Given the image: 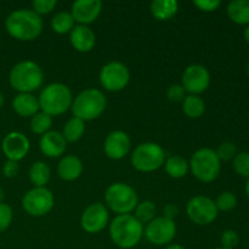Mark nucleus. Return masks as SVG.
<instances>
[{"mask_svg": "<svg viewBox=\"0 0 249 249\" xmlns=\"http://www.w3.org/2000/svg\"><path fill=\"white\" fill-rule=\"evenodd\" d=\"M5 29L17 40L31 41L43 32V19L33 10H16L7 16Z\"/></svg>", "mask_w": 249, "mask_h": 249, "instance_id": "1", "label": "nucleus"}, {"mask_svg": "<svg viewBox=\"0 0 249 249\" xmlns=\"http://www.w3.org/2000/svg\"><path fill=\"white\" fill-rule=\"evenodd\" d=\"M143 225L131 214L117 215L109 225V236L117 247L122 249L134 248L141 241Z\"/></svg>", "mask_w": 249, "mask_h": 249, "instance_id": "2", "label": "nucleus"}, {"mask_svg": "<svg viewBox=\"0 0 249 249\" xmlns=\"http://www.w3.org/2000/svg\"><path fill=\"white\" fill-rule=\"evenodd\" d=\"M44 73L33 61H21L11 68L9 83L19 94H31L43 84Z\"/></svg>", "mask_w": 249, "mask_h": 249, "instance_id": "3", "label": "nucleus"}, {"mask_svg": "<svg viewBox=\"0 0 249 249\" xmlns=\"http://www.w3.org/2000/svg\"><path fill=\"white\" fill-rule=\"evenodd\" d=\"M38 101L41 112L51 117L60 116L72 106V91L62 83H53L41 90Z\"/></svg>", "mask_w": 249, "mask_h": 249, "instance_id": "4", "label": "nucleus"}, {"mask_svg": "<svg viewBox=\"0 0 249 249\" xmlns=\"http://www.w3.org/2000/svg\"><path fill=\"white\" fill-rule=\"evenodd\" d=\"M107 106L106 97L99 89H85L75 96L72 102L73 116L83 122L92 121L101 116Z\"/></svg>", "mask_w": 249, "mask_h": 249, "instance_id": "5", "label": "nucleus"}, {"mask_svg": "<svg viewBox=\"0 0 249 249\" xmlns=\"http://www.w3.org/2000/svg\"><path fill=\"white\" fill-rule=\"evenodd\" d=\"M105 202L111 211L118 215H123L135 211L139 198L136 191L130 185L114 182L107 187L105 192Z\"/></svg>", "mask_w": 249, "mask_h": 249, "instance_id": "6", "label": "nucleus"}, {"mask_svg": "<svg viewBox=\"0 0 249 249\" xmlns=\"http://www.w3.org/2000/svg\"><path fill=\"white\" fill-rule=\"evenodd\" d=\"M190 169L196 179L202 182H212L219 177L221 162L212 148H199L190 160Z\"/></svg>", "mask_w": 249, "mask_h": 249, "instance_id": "7", "label": "nucleus"}, {"mask_svg": "<svg viewBox=\"0 0 249 249\" xmlns=\"http://www.w3.org/2000/svg\"><path fill=\"white\" fill-rule=\"evenodd\" d=\"M165 162V152L156 142H143L136 146L131 155V164L138 172L151 173L160 169Z\"/></svg>", "mask_w": 249, "mask_h": 249, "instance_id": "8", "label": "nucleus"}, {"mask_svg": "<svg viewBox=\"0 0 249 249\" xmlns=\"http://www.w3.org/2000/svg\"><path fill=\"white\" fill-rule=\"evenodd\" d=\"M55 204L53 192L46 187H33L22 198V207L32 216H43L50 213Z\"/></svg>", "mask_w": 249, "mask_h": 249, "instance_id": "9", "label": "nucleus"}, {"mask_svg": "<svg viewBox=\"0 0 249 249\" xmlns=\"http://www.w3.org/2000/svg\"><path fill=\"white\" fill-rule=\"evenodd\" d=\"M186 213L190 220L196 225L206 226L213 223L218 216L215 202L207 196L192 197L186 206Z\"/></svg>", "mask_w": 249, "mask_h": 249, "instance_id": "10", "label": "nucleus"}, {"mask_svg": "<svg viewBox=\"0 0 249 249\" xmlns=\"http://www.w3.org/2000/svg\"><path fill=\"white\" fill-rule=\"evenodd\" d=\"M130 72L124 63L112 61L105 65L100 72V83L108 91H121L128 85Z\"/></svg>", "mask_w": 249, "mask_h": 249, "instance_id": "11", "label": "nucleus"}, {"mask_svg": "<svg viewBox=\"0 0 249 249\" xmlns=\"http://www.w3.org/2000/svg\"><path fill=\"white\" fill-rule=\"evenodd\" d=\"M143 232L151 243L156 246H165L169 245L177 236V225L172 219L158 216L147 224Z\"/></svg>", "mask_w": 249, "mask_h": 249, "instance_id": "12", "label": "nucleus"}, {"mask_svg": "<svg viewBox=\"0 0 249 249\" xmlns=\"http://www.w3.org/2000/svg\"><path fill=\"white\" fill-rule=\"evenodd\" d=\"M182 88L190 95H198L211 85V73L202 65H190L182 73Z\"/></svg>", "mask_w": 249, "mask_h": 249, "instance_id": "13", "label": "nucleus"}, {"mask_svg": "<svg viewBox=\"0 0 249 249\" xmlns=\"http://www.w3.org/2000/svg\"><path fill=\"white\" fill-rule=\"evenodd\" d=\"M108 211L104 203L90 204L83 212L80 224H82L83 230L87 231L88 233H97L101 232L108 224Z\"/></svg>", "mask_w": 249, "mask_h": 249, "instance_id": "14", "label": "nucleus"}, {"mask_svg": "<svg viewBox=\"0 0 249 249\" xmlns=\"http://www.w3.org/2000/svg\"><path fill=\"white\" fill-rule=\"evenodd\" d=\"M31 143L27 136L19 131H11L4 138L1 143V148L4 155L9 160H23L29 152Z\"/></svg>", "mask_w": 249, "mask_h": 249, "instance_id": "15", "label": "nucleus"}, {"mask_svg": "<svg viewBox=\"0 0 249 249\" xmlns=\"http://www.w3.org/2000/svg\"><path fill=\"white\" fill-rule=\"evenodd\" d=\"M102 10V2L100 0H77L72 4L71 15L75 22L83 26L95 22Z\"/></svg>", "mask_w": 249, "mask_h": 249, "instance_id": "16", "label": "nucleus"}, {"mask_svg": "<svg viewBox=\"0 0 249 249\" xmlns=\"http://www.w3.org/2000/svg\"><path fill=\"white\" fill-rule=\"evenodd\" d=\"M130 146L131 142L128 134L122 130H116L108 134V136L105 140L104 150L107 157L118 160L128 155L129 151H130Z\"/></svg>", "mask_w": 249, "mask_h": 249, "instance_id": "17", "label": "nucleus"}, {"mask_svg": "<svg viewBox=\"0 0 249 249\" xmlns=\"http://www.w3.org/2000/svg\"><path fill=\"white\" fill-rule=\"evenodd\" d=\"M40 150L46 157L56 158L60 157L65 153L67 147V141L62 136V134L58 131H48L44 135H41L39 141Z\"/></svg>", "mask_w": 249, "mask_h": 249, "instance_id": "18", "label": "nucleus"}, {"mask_svg": "<svg viewBox=\"0 0 249 249\" xmlns=\"http://www.w3.org/2000/svg\"><path fill=\"white\" fill-rule=\"evenodd\" d=\"M71 44L79 53H89L96 44V36L89 26L78 24L71 32Z\"/></svg>", "mask_w": 249, "mask_h": 249, "instance_id": "19", "label": "nucleus"}, {"mask_svg": "<svg viewBox=\"0 0 249 249\" xmlns=\"http://www.w3.org/2000/svg\"><path fill=\"white\" fill-rule=\"evenodd\" d=\"M83 163L79 157L74 155L65 156L58 162L57 174L65 181H74L82 175Z\"/></svg>", "mask_w": 249, "mask_h": 249, "instance_id": "20", "label": "nucleus"}, {"mask_svg": "<svg viewBox=\"0 0 249 249\" xmlns=\"http://www.w3.org/2000/svg\"><path fill=\"white\" fill-rule=\"evenodd\" d=\"M12 108L21 117H33L39 112V101L32 94H18L12 101Z\"/></svg>", "mask_w": 249, "mask_h": 249, "instance_id": "21", "label": "nucleus"}, {"mask_svg": "<svg viewBox=\"0 0 249 249\" xmlns=\"http://www.w3.org/2000/svg\"><path fill=\"white\" fill-rule=\"evenodd\" d=\"M151 14L160 21H167L178 14L179 4L175 0H155L150 5Z\"/></svg>", "mask_w": 249, "mask_h": 249, "instance_id": "22", "label": "nucleus"}, {"mask_svg": "<svg viewBox=\"0 0 249 249\" xmlns=\"http://www.w3.org/2000/svg\"><path fill=\"white\" fill-rule=\"evenodd\" d=\"M226 12L233 23L249 24V0H233L228 5Z\"/></svg>", "mask_w": 249, "mask_h": 249, "instance_id": "23", "label": "nucleus"}, {"mask_svg": "<svg viewBox=\"0 0 249 249\" xmlns=\"http://www.w3.org/2000/svg\"><path fill=\"white\" fill-rule=\"evenodd\" d=\"M28 175L29 180L34 185V187H45V185L50 180L51 172L50 168H49V165L46 163L38 160V162H34L31 165Z\"/></svg>", "mask_w": 249, "mask_h": 249, "instance_id": "24", "label": "nucleus"}, {"mask_svg": "<svg viewBox=\"0 0 249 249\" xmlns=\"http://www.w3.org/2000/svg\"><path fill=\"white\" fill-rule=\"evenodd\" d=\"M164 168L167 174L173 179H180L184 178L189 172V163L181 156H172L168 160H165Z\"/></svg>", "mask_w": 249, "mask_h": 249, "instance_id": "25", "label": "nucleus"}, {"mask_svg": "<svg viewBox=\"0 0 249 249\" xmlns=\"http://www.w3.org/2000/svg\"><path fill=\"white\" fill-rule=\"evenodd\" d=\"M182 111L189 118H199L206 111V104L198 95H189L182 101Z\"/></svg>", "mask_w": 249, "mask_h": 249, "instance_id": "26", "label": "nucleus"}, {"mask_svg": "<svg viewBox=\"0 0 249 249\" xmlns=\"http://www.w3.org/2000/svg\"><path fill=\"white\" fill-rule=\"evenodd\" d=\"M85 133V122L79 118H71L67 123L65 124L62 130V136L67 142H75L80 140Z\"/></svg>", "mask_w": 249, "mask_h": 249, "instance_id": "27", "label": "nucleus"}, {"mask_svg": "<svg viewBox=\"0 0 249 249\" xmlns=\"http://www.w3.org/2000/svg\"><path fill=\"white\" fill-rule=\"evenodd\" d=\"M74 23L75 21L71 12L61 11L56 14L51 19V28L57 34L71 33L72 29L74 28Z\"/></svg>", "mask_w": 249, "mask_h": 249, "instance_id": "28", "label": "nucleus"}, {"mask_svg": "<svg viewBox=\"0 0 249 249\" xmlns=\"http://www.w3.org/2000/svg\"><path fill=\"white\" fill-rule=\"evenodd\" d=\"M51 125H53V117L44 112H38L31 119L32 131L38 135H44L45 133L50 131Z\"/></svg>", "mask_w": 249, "mask_h": 249, "instance_id": "29", "label": "nucleus"}, {"mask_svg": "<svg viewBox=\"0 0 249 249\" xmlns=\"http://www.w3.org/2000/svg\"><path fill=\"white\" fill-rule=\"evenodd\" d=\"M157 208L156 204L151 201H143L141 203H138L135 208V218L140 221L141 224H148L156 218Z\"/></svg>", "mask_w": 249, "mask_h": 249, "instance_id": "30", "label": "nucleus"}, {"mask_svg": "<svg viewBox=\"0 0 249 249\" xmlns=\"http://www.w3.org/2000/svg\"><path fill=\"white\" fill-rule=\"evenodd\" d=\"M215 206L218 212H230L237 206V198H236L235 195L230 191L221 192L218 196V198H216Z\"/></svg>", "mask_w": 249, "mask_h": 249, "instance_id": "31", "label": "nucleus"}, {"mask_svg": "<svg viewBox=\"0 0 249 249\" xmlns=\"http://www.w3.org/2000/svg\"><path fill=\"white\" fill-rule=\"evenodd\" d=\"M233 170L240 177L249 178V152H240L232 160Z\"/></svg>", "mask_w": 249, "mask_h": 249, "instance_id": "32", "label": "nucleus"}, {"mask_svg": "<svg viewBox=\"0 0 249 249\" xmlns=\"http://www.w3.org/2000/svg\"><path fill=\"white\" fill-rule=\"evenodd\" d=\"M215 153L220 162L221 160L229 162V160H232L235 156L237 155V148L232 142H223L218 146Z\"/></svg>", "mask_w": 249, "mask_h": 249, "instance_id": "33", "label": "nucleus"}, {"mask_svg": "<svg viewBox=\"0 0 249 249\" xmlns=\"http://www.w3.org/2000/svg\"><path fill=\"white\" fill-rule=\"evenodd\" d=\"M57 5V1L56 0H34L32 2V6H33V11L36 14H38L39 16L41 15H46L50 14L53 9Z\"/></svg>", "mask_w": 249, "mask_h": 249, "instance_id": "34", "label": "nucleus"}, {"mask_svg": "<svg viewBox=\"0 0 249 249\" xmlns=\"http://www.w3.org/2000/svg\"><path fill=\"white\" fill-rule=\"evenodd\" d=\"M12 221V209L9 204L0 203V233L9 229Z\"/></svg>", "mask_w": 249, "mask_h": 249, "instance_id": "35", "label": "nucleus"}, {"mask_svg": "<svg viewBox=\"0 0 249 249\" xmlns=\"http://www.w3.org/2000/svg\"><path fill=\"white\" fill-rule=\"evenodd\" d=\"M220 241L224 248L233 249L235 247H237V245L240 243V236H238V233L235 230H231L230 229V230L224 231Z\"/></svg>", "mask_w": 249, "mask_h": 249, "instance_id": "36", "label": "nucleus"}, {"mask_svg": "<svg viewBox=\"0 0 249 249\" xmlns=\"http://www.w3.org/2000/svg\"><path fill=\"white\" fill-rule=\"evenodd\" d=\"M185 89L182 88L181 84H174L172 87H169L167 92V96L169 99V101L172 102H182L185 96Z\"/></svg>", "mask_w": 249, "mask_h": 249, "instance_id": "37", "label": "nucleus"}, {"mask_svg": "<svg viewBox=\"0 0 249 249\" xmlns=\"http://www.w3.org/2000/svg\"><path fill=\"white\" fill-rule=\"evenodd\" d=\"M195 6L203 12H213L221 5L220 0H195Z\"/></svg>", "mask_w": 249, "mask_h": 249, "instance_id": "38", "label": "nucleus"}, {"mask_svg": "<svg viewBox=\"0 0 249 249\" xmlns=\"http://www.w3.org/2000/svg\"><path fill=\"white\" fill-rule=\"evenodd\" d=\"M18 162H15V160H6V163L2 167V174H4L5 178H15L17 174H18Z\"/></svg>", "mask_w": 249, "mask_h": 249, "instance_id": "39", "label": "nucleus"}, {"mask_svg": "<svg viewBox=\"0 0 249 249\" xmlns=\"http://www.w3.org/2000/svg\"><path fill=\"white\" fill-rule=\"evenodd\" d=\"M163 212H164V215H163V216H165V218L174 220L175 216L179 214V208H178L177 204L168 203L167 206L164 207V209H163Z\"/></svg>", "mask_w": 249, "mask_h": 249, "instance_id": "40", "label": "nucleus"}, {"mask_svg": "<svg viewBox=\"0 0 249 249\" xmlns=\"http://www.w3.org/2000/svg\"><path fill=\"white\" fill-rule=\"evenodd\" d=\"M243 36H245V40H246V43L249 44V24H248L247 27H246L245 32H243Z\"/></svg>", "mask_w": 249, "mask_h": 249, "instance_id": "41", "label": "nucleus"}, {"mask_svg": "<svg viewBox=\"0 0 249 249\" xmlns=\"http://www.w3.org/2000/svg\"><path fill=\"white\" fill-rule=\"evenodd\" d=\"M165 249H185V248L180 245H170V246H168Z\"/></svg>", "mask_w": 249, "mask_h": 249, "instance_id": "42", "label": "nucleus"}, {"mask_svg": "<svg viewBox=\"0 0 249 249\" xmlns=\"http://www.w3.org/2000/svg\"><path fill=\"white\" fill-rule=\"evenodd\" d=\"M4 198H5V192L4 190L0 187V203H4Z\"/></svg>", "mask_w": 249, "mask_h": 249, "instance_id": "43", "label": "nucleus"}, {"mask_svg": "<svg viewBox=\"0 0 249 249\" xmlns=\"http://www.w3.org/2000/svg\"><path fill=\"white\" fill-rule=\"evenodd\" d=\"M4 102H5V97H4V95H2V92H0V108L2 107Z\"/></svg>", "mask_w": 249, "mask_h": 249, "instance_id": "44", "label": "nucleus"}, {"mask_svg": "<svg viewBox=\"0 0 249 249\" xmlns=\"http://www.w3.org/2000/svg\"><path fill=\"white\" fill-rule=\"evenodd\" d=\"M246 195H247V197L249 198V178L247 180V184H246Z\"/></svg>", "mask_w": 249, "mask_h": 249, "instance_id": "45", "label": "nucleus"}, {"mask_svg": "<svg viewBox=\"0 0 249 249\" xmlns=\"http://www.w3.org/2000/svg\"><path fill=\"white\" fill-rule=\"evenodd\" d=\"M247 74H248V77H249V61H248V65H247Z\"/></svg>", "mask_w": 249, "mask_h": 249, "instance_id": "46", "label": "nucleus"}, {"mask_svg": "<svg viewBox=\"0 0 249 249\" xmlns=\"http://www.w3.org/2000/svg\"><path fill=\"white\" fill-rule=\"evenodd\" d=\"M213 249H229V248H224V247H218V248H213Z\"/></svg>", "mask_w": 249, "mask_h": 249, "instance_id": "47", "label": "nucleus"}]
</instances>
